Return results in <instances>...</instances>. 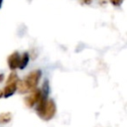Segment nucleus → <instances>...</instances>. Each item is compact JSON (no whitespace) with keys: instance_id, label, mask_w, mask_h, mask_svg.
Returning a JSON list of instances; mask_svg holds the SVG:
<instances>
[{"instance_id":"nucleus-1","label":"nucleus","mask_w":127,"mask_h":127,"mask_svg":"<svg viewBox=\"0 0 127 127\" xmlns=\"http://www.w3.org/2000/svg\"><path fill=\"white\" fill-rule=\"evenodd\" d=\"M35 107L38 116L44 121H50L56 116L57 105L54 99H49L48 97L42 95L41 99Z\"/></svg>"},{"instance_id":"nucleus-2","label":"nucleus","mask_w":127,"mask_h":127,"mask_svg":"<svg viewBox=\"0 0 127 127\" xmlns=\"http://www.w3.org/2000/svg\"><path fill=\"white\" fill-rule=\"evenodd\" d=\"M41 77H42V70L41 69L32 70L27 74L24 81H25L29 91H32V90H34L35 88L38 87V84L40 82Z\"/></svg>"},{"instance_id":"nucleus-3","label":"nucleus","mask_w":127,"mask_h":127,"mask_svg":"<svg viewBox=\"0 0 127 127\" xmlns=\"http://www.w3.org/2000/svg\"><path fill=\"white\" fill-rule=\"evenodd\" d=\"M42 97V91L40 88H35L34 90L30 91V94L27 95L24 99L25 101V104L27 107L29 108H32V107H35L37 105V103L39 102V100L41 99Z\"/></svg>"},{"instance_id":"nucleus-4","label":"nucleus","mask_w":127,"mask_h":127,"mask_svg":"<svg viewBox=\"0 0 127 127\" xmlns=\"http://www.w3.org/2000/svg\"><path fill=\"white\" fill-rule=\"evenodd\" d=\"M19 64H20V54L18 52L12 53L8 57V65H9V68L11 70H16L19 67Z\"/></svg>"},{"instance_id":"nucleus-5","label":"nucleus","mask_w":127,"mask_h":127,"mask_svg":"<svg viewBox=\"0 0 127 127\" xmlns=\"http://www.w3.org/2000/svg\"><path fill=\"white\" fill-rule=\"evenodd\" d=\"M2 91H3V97H5V98L11 97L17 91V82L6 83V85Z\"/></svg>"},{"instance_id":"nucleus-6","label":"nucleus","mask_w":127,"mask_h":127,"mask_svg":"<svg viewBox=\"0 0 127 127\" xmlns=\"http://www.w3.org/2000/svg\"><path fill=\"white\" fill-rule=\"evenodd\" d=\"M29 61H30V55H29V53H27V52L23 53L22 56H20V64H19V67L18 68H20V69L26 68V66L29 64Z\"/></svg>"},{"instance_id":"nucleus-7","label":"nucleus","mask_w":127,"mask_h":127,"mask_svg":"<svg viewBox=\"0 0 127 127\" xmlns=\"http://www.w3.org/2000/svg\"><path fill=\"white\" fill-rule=\"evenodd\" d=\"M12 119L11 112H2L0 113V124H7Z\"/></svg>"},{"instance_id":"nucleus-8","label":"nucleus","mask_w":127,"mask_h":127,"mask_svg":"<svg viewBox=\"0 0 127 127\" xmlns=\"http://www.w3.org/2000/svg\"><path fill=\"white\" fill-rule=\"evenodd\" d=\"M18 75H17V73L13 70L9 75H8V78H7V80H6V83H11V82H17L18 81Z\"/></svg>"},{"instance_id":"nucleus-9","label":"nucleus","mask_w":127,"mask_h":127,"mask_svg":"<svg viewBox=\"0 0 127 127\" xmlns=\"http://www.w3.org/2000/svg\"><path fill=\"white\" fill-rule=\"evenodd\" d=\"M110 2L114 5V6H116V7H119L121 4H122V2H123V0H110Z\"/></svg>"},{"instance_id":"nucleus-10","label":"nucleus","mask_w":127,"mask_h":127,"mask_svg":"<svg viewBox=\"0 0 127 127\" xmlns=\"http://www.w3.org/2000/svg\"><path fill=\"white\" fill-rule=\"evenodd\" d=\"M4 73H0V82H2L3 80H4Z\"/></svg>"},{"instance_id":"nucleus-11","label":"nucleus","mask_w":127,"mask_h":127,"mask_svg":"<svg viewBox=\"0 0 127 127\" xmlns=\"http://www.w3.org/2000/svg\"><path fill=\"white\" fill-rule=\"evenodd\" d=\"M91 1H92V0H82V2H83V3H85V4H90V3H91Z\"/></svg>"},{"instance_id":"nucleus-12","label":"nucleus","mask_w":127,"mask_h":127,"mask_svg":"<svg viewBox=\"0 0 127 127\" xmlns=\"http://www.w3.org/2000/svg\"><path fill=\"white\" fill-rule=\"evenodd\" d=\"M3 97V91L0 89V98H2Z\"/></svg>"},{"instance_id":"nucleus-13","label":"nucleus","mask_w":127,"mask_h":127,"mask_svg":"<svg viewBox=\"0 0 127 127\" xmlns=\"http://www.w3.org/2000/svg\"><path fill=\"white\" fill-rule=\"evenodd\" d=\"M99 2H100L101 4H103V3H105V2H106V0H99Z\"/></svg>"},{"instance_id":"nucleus-14","label":"nucleus","mask_w":127,"mask_h":127,"mask_svg":"<svg viewBox=\"0 0 127 127\" xmlns=\"http://www.w3.org/2000/svg\"><path fill=\"white\" fill-rule=\"evenodd\" d=\"M2 3H3V0H0V8H1V6H2Z\"/></svg>"}]
</instances>
